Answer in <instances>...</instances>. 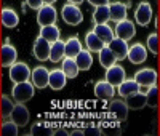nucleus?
I'll use <instances>...</instances> for the list:
<instances>
[{"instance_id":"1","label":"nucleus","mask_w":160,"mask_h":136,"mask_svg":"<svg viewBox=\"0 0 160 136\" xmlns=\"http://www.w3.org/2000/svg\"><path fill=\"white\" fill-rule=\"evenodd\" d=\"M34 94H35V87L29 80L15 83V87H13V90H11V98H13V101H15L16 104L28 103L29 99L34 98Z\"/></svg>"},{"instance_id":"2","label":"nucleus","mask_w":160,"mask_h":136,"mask_svg":"<svg viewBox=\"0 0 160 136\" xmlns=\"http://www.w3.org/2000/svg\"><path fill=\"white\" fill-rule=\"evenodd\" d=\"M61 16L66 24H71V26H77L83 21L82 10L78 8V5H74V3H66L61 8Z\"/></svg>"},{"instance_id":"3","label":"nucleus","mask_w":160,"mask_h":136,"mask_svg":"<svg viewBox=\"0 0 160 136\" xmlns=\"http://www.w3.org/2000/svg\"><path fill=\"white\" fill-rule=\"evenodd\" d=\"M31 67L22 63V61H16L15 64L10 66V78L15 82V83H19V82H28L31 78Z\"/></svg>"},{"instance_id":"4","label":"nucleus","mask_w":160,"mask_h":136,"mask_svg":"<svg viewBox=\"0 0 160 136\" xmlns=\"http://www.w3.org/2000/svg\"><path fill=\"white\" fill-rule=\"evenodd\" d=\"M56 18H58L56 8L53 5H50V3H45L42 8L37 10V23H38L40 27L50 26V24H56Z\"/></svg>"},{"instance_id":"5","label":"nucleus","mask_w":160,"mask_h":136,"mask_svg":"<svg viewBox=\"0 0 160 136\" xmlns=\"http://www.w3.org/2000/svg\"><path fill=\"white\" fill-rule=\"evenodd\" d=\"M16 58H18V51L11 45L10 38L7 37L2 43V48H0V64L3 67H10L11 64L16 63Z\"/></svg>"},{"instance_id":"6","label":"nucleus","mask_w":160,"mask_h":136,"mask_svg":"<svg viewBox=\"0 0 160 136\" xmlns=\"http://www.w3.org/2000/svg\"><path fill=\"white\" fill-rule=\"evenodd\" d=\"M133 78L138 82V85L141 88H149L157 83V72L151 69V67H144V69H139Z\"/></svg>"},{"instance_id":"7","label":"nucleus","mask_w":160,"mask_h":136,"mask_svg":"<svg viewBox=\"0 0 160 136\" xmlns=\"http://www.w3.org/2000/svg\"><path fill=\"white\" fill-rule=\"evenodd\" d=\"M115 37L118 38H123V40H131L136 34V27L135 23L130 21V19H123V21H118L115 23V29H114Z\"/></svg>"},{"instance_id":"8","label":"nucleus","mask_w":160,"mask_h":136,"mask_svg":"<svg viewBox=\"0 0 160 136\" xmlns=\"http://www.w3.org/2000/svg\"><path fill=\"white\" fill-rule=\"evenodd\" d=\"M48 78H50V71L45 66H37L31 72V82L34 83L35 88L43 90L48 87Z\"/></svg>"},{"instance_id":"9","label":"nucleus","mask_w":160,"mask_h":136,"mask_svg":"<svg viewBox=\"0 0 160 136\" xmlns=\"http://www.w3.org/2000/svg\"><path fill=\"white\" fill-rule=\"evenodd\" d=\"M106 80L109 82L111 85H114L115 88L122 83V82L127 78V72H125V69L120 64H112L111 67H108L106 69V77H104Z\"/></svg>"},{"instance_id":"10","label":"nucleus","mask_w":160,"mask_h":136,"mask_svg":"<svg viewBox=\"0 0 160 136\" xmlns=\"http://www.w3.org/2000/svg\"><path fill=\"white\" fill-rule=\"evenodd\" d=\"M50 50H51V43L48 42V40H45L42 35H38V37L35 38L34 48H32L35 59L42 61V63L47 61V59H50Z\"/></svg>"},{"instance_id":"11","label":"nucleus","mask_w":160,"mask_h":136,"mask_svg":"<svg viewBox=\"0 0 160 136\" xmlns=\"http://www.w3.org/2000/svg\"><path fill=\"white\" fill-rule=\"evenodd\" d=\"M127 58L133 64H142L146 59H148V48H146L142 43H139V42L133 43L131 47H128Z\"/></svg>"},{"instance_id":"12","label":"nucleus","mask_w":160,"mask_h":136,"mask_svg":"<svg viewBox=\"0 0 160 136\" xmlns=\"http://www.w3.org/2000/svg\"><path fill=\"white\" fill-rule=\"evenodd\" d=\"M152 7L149 2H141L136 10H135V19L139 26H149V23L152 21Z\"/></svg>"},{"instance_id":"13","label":"nucleus","mask_w":160,"mask_h":136,"mask_svg":"<svg viewBox=\"0 0 160 136\" xmlns=\"http://www.w3.org/2000/svg\"><path fill=\"white\" fill-rule=\"evenodd\" d=\"M10 118L15 122L18 127H26L29 123V118H31V114H29V109L24 106V103H19L13 107V111L10 114Z\"/></svg>"},{"instance_id":"14","label":"nucleus","mask_w":160,"mask_h":136,"mask_svg":"<svg viewBox=\"0 0 160 136\" xmlns=\"http://www.w3.org/2000/svg\"><path fill=\"white\" fill-rule=\"evenodd\" d=\"M93 91H95V96L99 98V99H112L114 94H115V87L111 85L108 80H99L95 83V88H93Z\"/></svg>"},{"instance_id":"15","label":"nucleus","mask_w":160,"mask_h":136,"mask_svg":"<svg viewBox=\"0 0 160 136\" xmlns=\"http://www.w3.org/2000/svg\"><path fill=\"white\" fill-rule=\"evenodd\" d=\"M108 47L114 53V56L117 58V61H122V59L127 58V54H128V43H127V40L114 37L111 42L108 43Z\"/></svg>"},{"instance_id":"16","label":"nucleus","mask_w":160,"mask_h":136,"mask_svg":"<svg viewBox=\"0 0 160 136\" xmlns=\"http://www.w3.org/2000/svg\"><path fill=\"white\" fill-rule=\"evenodd\" d=\"M0 23H2L7 29H15L19 24V16L13 8L5 7L3 10H0Z\"/></svg>"},{"instance_id":"17","label":"nucleus","mask_w":160,"mask_h":136,"mask_svg":"<svg viewBox=\"0 0 160 136\" xmlns=\"http://www.w3.org/2000/svg\"><path fill=\"white\" fill-rule=\"evenodd\" d=\"M66 82H68V77L62 72V69H53L50 71V78H48V87L51 90H62L66 87Z\"/></svg>"},{"instance_id":"18","label":"nucleus","mask_w":160,"mask_h":136,"mask_svg":"<svg viewBox=\"0 0 160 136\" xmlns=\"http://www.w3.org/2000/svg\"><path fill=\"white\" fill-rule=\"evenodd\" d=\"M109 112L117 118V120H125L127 115H128V104L127 101H122V99H112L111 104H109Z\"/></svg>"},{"instance_id":"19","label":"nucleus","mask_w":160,"mask_h":136,"mask_svg":"<svg viewBox=\"0 0 160 136\" xmlns=\"http://www.w3.org/2000/svg\"><path fill=\"white\" fill-rule=\"evenodd\" d=\"M117 88H118V94L122 98H128L131 94H136L138 91H141V87L138 85V82L135 78H125Z\"/></svg>"},{"instance_id":"20","label":"nucleus","mask_w":160,"mask_h":136,"mask_svg":"<svg viewBox=\"0 0 160 136\" xmlns=\"http://www.w3.org/2000/svg\"><path fill=\"white\" fill-rule=\"evenodd\" d=\"M127 3L123 2H109V11H111V21L118 23L127 19Z\"/></svg>"},{"instance_id":"21","label":"nucleus","mask_w":160,"mask_h":136,"mask_svg":"<svg viewBox=\"0 0 160 136\" xmlns=\"http://www.w3.org/2000/svg\"><path fill=\"white\" fill-rule=\"evenodd\" d=\"M66 56V42L64 40H56L51 43L50 50V61L51 63H61Z\"/></svg>"},{"instance_id":"22","label":"nucleus","mask_w":160,"mask_h":136,"mask_svg":"<svg viewBox=\"0 0 160 136\" xmlns=\"http://www.w3.org/2000/svg\"><path fill=\"white\" fill-rule=\"evenodd\" d=\"M93 32H95L106 45H108L111 40L115 37L114 29H112V27H111L108 23H106V24H95V27H93Z\"/></svg>"},{"instance_id":"23","label":"nucleus","mask_w":160,"mask_h":136,"mask_svg":"<svg viewBox=\"0 0 160 136\" xmlns=\"http://www.w3.org/2000/svg\"><path fill=\"white\" fill-rule=\"evenodd\" d=\"M93 23L95 24H106L111 21V11H109V3L108 5H101V7H95L93 11Z\"/></svg>"},{"instance_id":"24","label":"nucleus","mask_w":160,"mask_h":136,"mask_svg":"<svg viewBox=\"0 0 160 136\" xmlns=\"http://www.w3.org/2000/svg\"><path fill=\"white\" fill-rule=\"evenodd\" d=\"M61 69L68 78H75L78 75V71H80L77 63H75V58H69V56H64V59L61 61Z\"/></svg>"},{"instance_id":"25","label":"nucleus","mask_w":160,"mask_h":136,"mask_svg":"<svg viewBox=\"0 0 160 136\" xmlns=\"http://www.w3.org/2000/svg\"><path fill=\"white\" fill-rule=\"evenodd\" d=\"M75 63H77L80 71H88L90 67L93 66V54H91V51L82 48V51L75 56Z\"/></svg>"},{"instance_id":"26","label":"nucleus","mask_w":160,"mask_h":136,"mask_svg":"<svg viewBox=\"0 0 160 136\" xmlns=\"http://www.w3.org/2000/svg\"><path fill=\"white\" fill-rule=\"evenodd\" d=\"M85 43H87V48L91 51V53H99L101 51V48L106 45L102 40L93 32V31H90V32H87V35H85Z\"/></svg>"},{"instance_id":"27","label":"nucleus","mask_w":160,"mask_h":136,"mask_svg":"<svg viewBox=\"0 0 160 136\" xmlns=\"http://www.w3.org/2000/svg\"><path fill=\"white\" fill-rule=\"evenodd\" d=\"M40 35H42L45 40H48L50 43H53V42H56V40H59L61 31H59V27L56 24H50V26L40 27Z\"/></svg>"},{"instance_id":"28","label":"nucleus","mask_w":160,"mask_h":136,"mask_svg":"<svg viewBox=\"0 0 160 136\" xmlns=\"http://www.w3.org/2000/svg\"><path fill=\"white\" fill-rule=\"evenodd\" d=\"M80 51H82V42L77 35H72L66 40V56L75 58Z\"/></svg>"},{"instance_id":"29","label":"nucleus","mask_w":160,"mask_h":136,"mask_svg":"<svg viewBox=\"0 0 160 136\" xmlns=\"http://www.w3.org/2000/svg\"><path fill=\"white\" fill-rule=\"evenodd\" d=\"M144 94H146V106L155 109L160 104V88H158L157 83L152 85V87H149L148 91H146Z\"/></svg>"},{"instance_id":"30","label":"nucleus","mask_w":160,"mask_h":136,"mask_svg":"<svg viewBox=\"0 0 160 136\" xmlns=\"http://www.w3.org/2000/svg\"><path fill=\"white\" fill-rule=\"evenodd\" d=\"M115 63H117V58L114 56V53L111 51V48L108 45H104L99 51V64L104 67V69H108V67H111Z\"/></svg>"},{"instance_id":"31","label":"nucleus","mask_w":160,"mask_h":136,"mask_svg":"<svg viewBox=\"0 0 160 136\" xmlns=\"http://www.w3.org/2000/svg\"><path fill=\"white\" fill-rule=\"evenodd\" d=\"M127 104H128V109H133V111H139L146 106V94L138 91L136 94H131V96L127 98Z\"/></svg>"},{"instance_id":"32","label":"nucleus","mask_w":160,"mask_h":136,"mask_svg":"<svg viewBox=\"0 0 160 136\" xmlns=\"http://www.w3.org/2000/svg\"><path fill=\"white\" fill-rule=\"evenodd\" d=\"M13 107H15V101H13V98L7 96V94H2V96H0V115L2 117H10Z\"/></svg>"},{"instance_id":"33","label":"nucleus","mask_w":160,"mask_h":136,"mask_svg":"<svg viewBox=\"0 0 160 136\" xmlns=\"http://www.w3.org/2000/svg\"><path fill=\"white\" fill-rule=\"evenodd\" d=\"M31 134H34V136H40V134L48 136V134H55V131L51 130V127H50L48 123H43V122H37V123L32 125Z\"/></svg>"},{"instance_id":"34","label":"nucleus","mask_w":160,"mask_h":136,"mask_svg":"<svg viewBox=\"0 0 160 136\" xmlns=\"http://www.w3.org/2000/svg\"><path fill=\"white\" fill-rule=\"evenodd\" d=\"M18 125L13 122L11 118L8 122H3L2 127H0V134L2 136H18Z\"/></svg>"},{"instance_id":"35","label":"nucleus","mask_w":160,"mask_h":136,"mask_svg":"<svg viewBox=\"0 0 160 136\" xmlns=\"http://www.w3.org/2000/svg\"><path fill=\"white\" fill-rule=\"evenodd\" d=\"M146 45H148V48L151 50V53L158 54V51H160V38H158L157 32H154V34H149V35H148Z\"/></svg>"},{"instance_id":"36","label":"nucleus","mask_w":160,"mask_h":136,"mask_svg":"<svg viewBox=\"0 0 160 136\" xmlns=\"http://www.w3.org/2000/svg\"><path fill=\"white\" fill-rule=\"evenodd\" d=\"M26 5H29V8L32 10H38L45 5V2L43 0H26Z\"/></svg>"},{"instance_id":"37","label":"nucleus","mask_w":160,"mask_h":136,"mask_svg":"<svg viewBox=\"0 0 160 136\" xmlns=\"http://www.w3.org/2000/svg\"><path fill=\"white\" fill-rule=\"evenodd\" d=\"M99 134H101V130L96 127H90V128L83 130V136H99Z\"/></svg>"},{"instance_id":"38","label":"nucleus","mask_w":160,"mask_h":136,"mask_svg":"<svg viewBox=\"0 0 160 136\" xmlns=\"http://www.w3.org/2000/svg\"><path fill=\"white\" fill-rule=\"evenodd\" d=\"M87 2H90L93 7H101V5H108L109 0H87Z\"/></svg>"},{"instance_id":"39","label":"nucleus","mask_w":160,"mask_h":136,"mask_svg":"<svg viewBox=\"0 0 160 136\" xmlns=\"http://www.w3.org/2000/svg\"><path fill=\"white\" fill-rule=\"evenodd\" d=\"M68 134H71V133H68L66 130H58V131H55V136H68Z\"/></svg>"},{"instance_id":"40","label":"nucleus","mask_w":160,"mask_h":136,"mask_svg":"<svg viewBox=\"0 0 160 136\" xmlns=\"http://www.w3.org/2000/svg\"><path fill=\"white\" fill-rule=\"evenodd\" d=\"M71 136H83V130H75L71 133Z\"/></svg>"},{"instance_id":"41","label":"nucleus","mask_w":160,"mask_h":136,"mask_svg":"<svg viewBox=\"0 0 160 136\" xmlns=\"http://www.w3.org/2000/svg\"><path fill=\"white\" fill-rule=\"evenodd\" d=\"M68 2H69V3H74V5H80L83 0H68Z\"/></svg>"},{"instance_id":"42","label":"nucleus","mask_w":160,"mask_h":136,"mask_svg":"<svg viewBox=\"0 0 160 136\" xmlns=\"http://www.w3.org/2000/svg\"><path fill=\"white\" fill-rule=\"evenodd\" d=\"M43 2H45V3H50V5H53V3L56 2V0H43Z\"/></svg>"},{"instance_id":"43","label":"nucleus","mask_w":160,"mask_h":136,"mask_svg":"<svg viewBox=\"0 0 160 136\" xmlns=\"http://www.w3.org/2000/svg\"><path fill=\"white\" fill-rule=\"evenodd\" d=\"M157 24H158V29H160V16H158V19L155 21V26H157Z\"/></svg>"}]
</instances>
